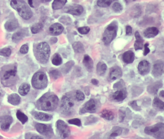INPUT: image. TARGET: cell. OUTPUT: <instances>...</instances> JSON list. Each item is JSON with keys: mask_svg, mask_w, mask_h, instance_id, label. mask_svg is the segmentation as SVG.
<instances>
[{"mask_svg": "<svg viewBox=\"0 0 164 139\" xmlns=\"http://www.w3.org/2000/svg\"><path fill=\"white\" fill-rule=\"evenodd\" d=\"M97 109V104L93 99H91L89 101L86 102L82 107L80 109L79 113L81 114L89 113H94L96 112Z\"/></svg>", "mask_w": 164, "mask_h": 139, "instance_id": "obj_11", "label": "cell"}, {"mask_svg": "<svg viewBox=\"0 0 164 139\" xmlns=\"http://www.w3.org/2000/svg\"><path fill=\"white\" fill-rule=\"evenodd\" d=\"M30 139H44L42 137L40 136H34L31 138Z\"/></svg>", "mask_w": 164, "mask_h": 139, "instance_id": "obj_51", "label": "cell"}, {"mask_svg": "<svg viewBox=\"0 0 164 139\" xmlns=\"http://www.w3.org/2000/svg\"><path fill=\"white\" fill-rule=\"evenodd\" d=\"M138 71L142 75H147L151 69V65L148 61L143 60L141 61L138 66Z\"/></svg>", "mask_w": 164, "mask_h": 139, "instance_id": "obj_15", "label": "cell"}, {"mask_svg": "<svg viewBox=\"0 0 164 139\" xmlns=\"http://www.w3.org/2000/svg\"><path fill=\"white\" fill-rule=\"evenodd\" d=\"M122 59L124 62L127 64H130L134 61L135 55L133 52L128 50L125 52L122 56Z\"/></svg>", "mask_w": 164, "mask_h": 139, "instance_id": "obj_24", "label": "cell"}, {"mask_svg": "<svg viewBox=\"0 0 164 139\" xmlns=\"http://www.w3.org/2000/svg\"><path fill=\"white\" fill-rule=\"evenodd\" d=\"M43 25L42 23H37L33 25L31 27V30L32 33L34 34L39 33L43 28Z\"/></svg>", "mask_w": 164, "mask_h": 139, "instance_id": "obj_37", "label": "cell"}, {"mask_svg": "<svg viewBox=\"0 0 164 139\" xmlns=\"http://www.w3.org/2000/svg\"><path fill=\"white\" fill-rule=\"evenodd\" d=\"M125 113L121 110H119V121L122 122L124 120L125 117Z\"/></svg>", "mask_w": 164, "mask_h": 139, "instance_id": "obj_46", "label": "cell"}, {"mask_svg": "<svg viewBox=\"0 0 164 139\" xmlns=\"http://www.w3.org/2000/svg\"><path fill=\"white\" fill-rule=\"evenodd\" d=\"M59 99L55 94L47 92L40 98L36 103L38 109L44 111H52L58 106Z\"/></svg>", "mask_w": 164, "mask_h": 139, "instance_id": "obj_2", "label": "cell"}, {"mask_svg": "<svg viewBox=\"0 0 164 139\" xmlns=\"http://www.w3.org/2000/svg\"><path fill=\"white\" fill-rule=\"evenodd\" d=\"M52 62L54 65H60L62 63V59L60 55L58 53L55 54L52 57Z\"/></svg>", "mask_w": 164, "mask_h": 139, "instance_id": "obj_36", "label": "cell"}, {"mask_svg": "<svg viewBox=\"0 0 164 139\" xmlns=\"http://www.w3.org/2000/svg\"><path fill=\"white\" fill-rule=\"evenodd\" d=\"M8 102L13 105H19L21 102V98L18 94L13 93L8 97Z\"/></svg>", "mask_w": 164, "mask_h": 139, "instance_id": "obj_27", "label": "cell"}, {"mask_svg": "<svg viewBox=\"0 0 164 139\" xmlns=\"http://www.w3.org/2000/svg\"><path fill=\"white\" fill-rule=\"evenodd\" d=\"M35 127L38 133L46 137L51 138L54 135L53 130L51 125H46L42 123H37L35 125Z\"/></svg>", "mask_w": 164, "mask_h": 139, "instance_id": "obj_10", "label": "cell"}, {"mask_svg": "<svg viewBox=\"0 0 164 139\" xmlns=\"http://www.w3.org/2000/svg\"><path fill=\"white\" fill-rule=\"evenodd\" d=\"M30 88V85L28 83H23L19 88V93L21 96H26L29 92Z\"/></svg>", "mask_w": 164, "mask_h": 139, "instance_id": "obj_30", "label": "cell"}, {"mask_svg": "<svg viewBox=\"0 0 164 139\" xmlns=\"http://www.w3.org/2000/svg\"><path fill=\"white\" fill-rule=\"evenodd\" d=\"M135 37L136 40L134 43V48L135 50L142 49L143 47V40L138 31H136L135 33Z\"/></svg>", "mask_w": 164, "mask_h": 139, "instance_id": "obj_26", "label": "cell"}, {"mask_svg": "<svg viewBox=\"0 0 164 139\" xmlns=\"http://www.w3.org/2000/svg\"><path fill=\"white\" fill-rule=\"evenodd\" d=\"M32 87L37 89H45L48 84L47 76L42 71H38L34 74L32 79Z\"/></svg>", "mask_w": 164, "mask_h": 139, "instance_id": "obj_7", "label": "cell"}, {"mask_svg": "<svg viewBox=\"0 0 164 139\" xmlns=\"http://www.w3.org/2000/svg\"><path fill=\"white\" fill-rule=\"evenodd\" d=\"M122 76V70L119 67H113L111 69L109 73V77L111 80H115L119 78Z\"/></svg>", "mask_w": 164, "mask_h": 139, "instance_id": "obj_20", "label": "cell"}, {"mask_svg": "<svg viewBox=\"0 0 164 139\" xmlns=\"http://www.w3.org/2000/svg\"><path fill=\"white\" fill-rule=\"evenodd\" d=\"M28 34V28H23L15 33L12 37V40L13 42L18 43L24 38L27 36Z\"/></svg>", "mask_w": 164, "mask_h": 139, "instance_id": "obj_14", "label": "cell"}, {"mask_svg": "<svg viewBox=\"0 0 164 139\" xmlns=\"http://www.w3.org/2000/svg\"><path fill=\"white\" fill-rule=\"evenodd\" d=\"M56 130L61 138L64 139L70 134V130L69 126L62 120H58L56 123Z\"/></svg>", "mask_w": 164, "mask_h": 139, "instance_id": "obj_9", "label": "cell"}, {"mask_svg": "<svg viewBox=\"0 0 164 139\" xmlns=\"http://www.w3.org/2000/svg\"><path fill=\"white\" fill-rule=\"evenodd\" d=\"M11 54V50L9 48H4L0 49V56L8 57Z\"/></svg>", "mask_w": 164, "mask_h": 139, "instance_id": "obj_40", "label": "cell"}, {"mask_svg": "<svg viewBox=\"0 0 164 139\" xmlns=\"http://www.w3.org/2000/svg\"><path fill=\"white\" fill-rule=\"evenodd\" d=\"M164 70V62L161 60L156 61L153 65L152 75L155 77H159L162 75Z\"/></svg>", "mask_w": 164, "mask_h": 139, "instance_id": "obj_13", "label": "cell"}, {"mask_svg": "<svg viewBox=\"0 0 164 139\" xmlns=\"http://www.w3.org/2000/svg\"><path fill=\"white\" fill-rule=\"evenodd\" d=\"M28 46H27L26 44H24V45H23L21 47L20 49V52L21 53V54H27V53L28 52Z\"/></svg>", "mask_w": 164, "mask_h": 139, "instance_id": "obj_45", "label": "cell"}, {"mask_svg": "<svg viewBox=\"0 0 164 139\" xmlns=\"http://www.w3.org/2000/svg\"><path fill=\"white\" fill-rule=\"evenodd\" d=\"M2 139V138L1 136H0V139Z\"/></svg>", "mask_w": 164, "mask_h": 139, "instance_id": "obj_54", "label": "cell"}, {"mask_svg": "<svg viewBox=\"0 0 164 139\" xmlns=\"http://www.w3.org/2000/svg\"><path fill=\"white\" fill-rule=\"evenodd\" d=\"M126 35H130L132 33V27L130 26H127L126 28Z\"/></svg>", "mask_w": 164, "mask_h": 139, "instance_id": "obj_49", "label": "cell"}, {"mask_svg": "<svg viewBox=\"0 0 164 139\" xmlns=\"http://www.w3.org/2000/svg\"><path fill=\"white\" fill-rule=\"evenodd\" d=\"M28 4H29V5H30V7H32V8H34V6L33 5L32 1H28Z\"/></svg>", "mask_w": 164, "mask_h": 139, "instance_id": "obj_52", "label": "cell"}, {"mask_svg": "<svg viewBox=\"0 0 164 139\" xmlns=\"http://www.w3.org/2000/svg\"><path fill=\"white\" fill-rule=\"evenodd\" d=\"M13 121V118L11 116H5L2 117L0 119L2 130L4 131H8Z\"/></svg>", "mask_w": 164, "mask_h": 139, "instance_id": "obj_16", "label": "cell"}, {"mask_svg": "<svg viewBox=\"0 0 164 139\" xmlns=\"http://www.w3.org/2000/svg\"><path fill=\"white\" fill-rule=\"evenodd\" d=\"M144 133L156 139H164V124L158 123L145 127Z\"/></svg>", "mask_w": 164, "mask_h": 139, "instance_id": "obj_6", "label": "cell"}, {"mask_svg": "<svg viewBox=\"0 0 164 139\" xmlns=\"http://www.w3.org/2000/svg\"><path fill=\"white\" fill-rule=\"evenodd\" d=\"M76 98L78 101H83L85 99V95L82 91L77 90L76 93Z\"/></svg>", "mask_w": 164, "mask_h": 139, "instance_id": "obj_44", "label": "cell"}, {"mask_svg": "<svg viewBox=\"0 0 164 139\" xmlns=\"http://www.w3.org/2000/svg\"><path fill=\"white\" fill-rule=\"evenodd\" d=\"M162 84L161 82H157L154 83L153 84L151 85L148 87V92L150 93L156 94L157 92V90L160 88L162 87Z\"/></svg>", "mask_w": 164, "mask_h": 139, "instance_id": "obj_31", "label": "cell"}, {"mask_svg": "<svg viewBox=\"0 0 164 139\" xmlns=\"http://www.w3.org/2000/svg\"><path fill=\"white\" fill-rule=\"evenodd\" d=\"M84 9L82 5L77 4H74L69 5L65 8L64 11L65 13L75 16H79L82 14Z\"/></svg>", "mask_w": 164, "mask_h": 139, "instance_id": "obj_12", "label": "cell"}, {"mask_svg": "<svg viewBox=\"0 0 164 139\" xmlns=\"http://www.w3.org/2000/svg\"><path fill=\"white\" fill-rule=\"evenodd\" d=\"M11 6L13 9L18 11L21 18L28 20L32 16V12L28 5L24 1H12Z\"/></svg>", "mask_w": 164, "mask_h": 139, "instance_id": "obj_4", "label": "cell"}, {"mask_svg": "<svg viewBox=\"0 0 164 139\" xmlns=\"http://www.w3.org/2000/svg\"><path fill=\"white\" fill-rule=\"evenodd\" d=\"M50 75L52 79H57L61 76V75L59 71L57 70H53L50 71Z\"/></svg>", "mask_w": 164, "mask_h": 139, "instance_id": "obj_41", "label": "cell"}, {"mask_svg": "<svg viewBox=\"0 0 164 139\" xmlns=\"http://www.w3.org/2000/svg\"><path fill=\"white\" fill-rule=\"evenodd\" d=\"M79 33L81 34H87L90 31V28L87 26L85 27H79L78 29Z\"/></svg>", "mask_w": 164, "mask_h": 139, "instance_id": "obj_42", "label": "cell"}, {"mask_svg": "<svg viewBox=\"0 0 164 139\" xmlns=\"http://www.w3.org/2000/svg\"><path fill=\"white\" fill-rule=\"evenodd\" d=\"M64 27L62 25L58 23L53 24L49 27V32L52 35H59L64 30Z\"/></svg>", "mask_w": 164, "mask_h": 139, "instance_id": "obj_21", "label": "cell"}, {"mask_svg": "<svg viewBox=\"0 0 164 139\" xmlns=\"http://www.w3.org/2000/svg\"><path fill=\"white\" fill-rule=\"evenodd\" d=\"M68 122L69 124L76 125L78 127H80L82 126V122L79 118H73V119H70L68 121Z\"/></svg>", "mask_w": 164, "mask_h": 139, "instance_id": "obj_43", "label": "cell"}, {"mask_svg": "<svg viewBox=\"0 0 164 139\" xmlns=\"http://www.w3.org/2000/svg\"><path fill=\"white\" fill-rule=\"evenodd\" d=\"M107 69L106 65L103 61H100L97 65V73L100 76H103L106 73Z\"/></svg>", "mask_w": 164, "mask_h": 139, "instance_id": "obj_29", "label": "cell"}, {"mask_svg": "<svg viewBox=\"0 0 164 139\" xmlns=\"http://www.w3.org/2000/svg\"><path fill=\"white\" fill-rule=\"evenodd\" d=\"M160 96L161 97H162V98H164V91H163V90H162V91H161L160 93Z\"/></svg>", "mask_w": 164, "mask_h": 139, "instance_id": "obj_53", "label": "cell"}, {"mask_svg": "<svg viewBox=\"0 0 164 139\" xmlns=\"http://www.w3.org/2000/svg\"><path fill=\"white\" fill-rule=\"evenodd\" d=\"M112 9L115 13H119L123 10V6L119 2H115L112 5Z\"/></svg>", "mask_w": 164, "mask_h": 139, "instance_id": "obj_39", "label": "cell"}, {"mask_svg": "<svg viewBox=\"0 0 164 139\" xmlns=\"http://www.w3.org/2000/svg\"><path fill=\"white\" fill-rule=\"evenodd\" d=\"M122 130L121 127L116 126L113 127L111 130L108 135L106 136V139H114V138L120 136L122 133Z\"/></svg>", "mask_w": 164, "mask_h": 139, "instance_id": "obj_25", "label": "cell"}, {"mask_svg": "<svg viewBox=\"0 0 164 139\" xmlns=\"http://www.w3.org/2000/svg\"><path fill=\"white\" fill-rule=\"evenodd\" d=\"M72 47L75 52L79 53V54H82L84 52V46L82 43L79 42H74L73 44H72Z\"/></svg>", "mask_w": 164, "mask_h": 139, "instance_id": "obj_32", "label": "cell"}, {"mask_svg": "<svg viewBox=\"0 0 164 139\" xmlns=\"http://www.w3.org/2000/svg\"><path fill=\"white\" fill-rule=\"evenodd\" d=\"M0 80L5 87L14 85L18 80L16 64L14 63L2 67L0 70Z\"/></svg>", "mask_w": 164, "mask_h": 139, "instance_id": "obj_1", "label": "cell"}, {"mask_svg": "<svg viewBox=\"0 0 164 139\" xmlns=\"http://www.w3.org/2000/svg\"><path fill=\"white\" fill-rule=\"evenodd\" d=\"M16 117L22 124H25L28 121V117L20 110H18L16 113Z\"/></svg>", "mask_w": 164, "mask_h": 139, "instance_id": "obj_33", "label": "cell"}, {"mask_svg": "<svg viewBox=\"0 0 164 139\" xmlns=\"http://www.w3.org/2000/svg\"><path fill=\"white\" fill-rule=\"evenodd\" d=\"M152 104H153V106H154V107H155L156 108H157V109L162 110V111H163V110H164V102H163V101H161V99H159L157 98V97H156V98L154 99Z\"/></svg>", "mask_w": 164, "mask_h": 139, "instance_id": "obj_35", "label": "cell"}, {"mask_svg": "<svg viewBox=\"0 0 164 139\" xmlns=\"http://www.w3.org/2000/svg\"><path fill=\"white\" fill-rule=\"evenodd\" d=\"M91 82L94 85H98V84H99V81L97 80L96 79H92Z\"/></svg>", "mask_w": 164, "mask_h": 139, "instance_id": "obj_50", "label": "cell"}, {"mask_svg": "<svg viewBox=\"0 0 164 139\" xmlns=\"http://www.w3.org/2000/svg\"><path fill=\"white\" fill-rule=\"evenodd\" d=\"M113 2V1H110V0H107V1H100L99 0L97 2V5L100 7H107L109 6Z\"/></svg>", "mask_w": 164, "mask_h": 139, "instance_id": "obj_38", "label": "cell"}, {"mask_svg": "<svg viewBox=\"0 0 164 139\" xmlns=\"http://www.w3.org/2000/svg\"><path fill=\"white\" fill-rule=\"evenodd\" d=\"M114 113L111 110L104 109L100 113V116L108 121H111L114 118Z\"/></svg>", "mask_w": 164, "mask_h": 139, "instance_id": "obj_28", "label": "cell"}, {"mask_svg": "<svg viewBox=\"0 0 164 139\" xmlns=\"http://www.w3.org/2000/svg\"><path fill=\"white\" fill-rule=\"evenodd\" d=\"M159 33V30L156 27H150L146 29L143 32L144 36L147 38L155 37Z\"/></svg>", "mask_w": 164, "mask_h": 139, "instance_id": "obj_22", "label": "cell"}, {"mask_svg": "<svg viewBox=\"0 0 164 139\" xmlns=\"http://www.w3.org/2000/svg\"><path fill=\"white\" fill-rule=\"evenodd\" d=\"M74 105L73 99L69 96L64 95L61 101V111L64 115H71L74 112Z\"/></svg>", "mask_w": 164, "mask_h": 139, "instance_id": "obj_8", "label": "cell"}, {"mask_svg": "<svg viewBox=\"0 0 164 139\" xmlns=\"http://www.w3.org/2000/svg\"><path fill=\"white\" fill-rule=\"evenodd\" d=\"M34 52L35 57L38 62L42 64H45L48 62L51 53L50 47L48 43L41 42L36 44Z\"/></svg>", "mask_w": 164, "mask_h": 139, "instance_id": "obj_3", "label": "cell"}, {"mask_svg": "<svg viewBox=\"0 0 164 139\" xmlns=\"http://www.w3.org/2000/svg\"><path fill=\"white\" fill-rule=\"evenodd\" d=\"M129 105L131 106L132 107L133 109H134V110H139L138 108H139L137 104L136 103V101H132V102H130L129 103Z\"/></svg>", "mask_w": 164, "mask_h": 139, "instance_id": "obj_48", "label": "cell"}, {"mask_svg": "<svg viewBox=\"0 0 164 139\" xmlns=\"http://www.w3.org/2000/svg\"><path fill=\"white\" fill-rule=\"evenodd\" d=\"M32 115L34 118L38 120L42 121H49L52 118V115L44 113L38 112L34 111L32 113Z\"/></svg>", "mask_w": 164, "mask_h": 139, "instance_id": "obj_18", "label": "cell"}, {"mask_svg": "<svg viewBox=\"0 0 164 139\" xmlns=\"http://www.w3.org/2000/svg\"><path fill=\"white\" fill-rule=\"evenodd\" d=\"M127 92L125 89H120L115 91L112 96V99L115 102H121L127 98Z\"/></svg>", "mask_w": 164, "mask_h": 139, "instance_id": "obj_17", "label": "cell"}, {"mask_svg": "<svg viewBox=\"0 0 164 139\" xmlns=\"http://www.w3.org/2000/svg\"><path fill=\"white\" fill-rule=\"evenodd\" d=\"M67 2V1H54L52 4L53 9H60L64 6Z\"/></svg>", "mask_w": 164, "mask_h": 139, "instance_id": "obj_34", "label": "cell"}, {"mask_svg": "<svg viewBox=\"0 0 164 139\" xmlns=\"http://www.w3.org/2000/svg\"><path fill=\"white\" fill-rule=\"evenodd\" d=\"M149 44L148 43H147L146 44H144V53H143V55L144 56H146L148 53H149L150 52V49L148 48V46H149Z\"/></svg>", "mask_w": 164, "mask_h": 139, "instance_id": "obj_47", "label": "cell"}, {"mask_svg": "<svg viewBox=\"0 0 164 139\" xmlns=\"http://www.w3.org/2000/svg\"><path fill=\"white\" fill-rule=\"evenodd\" d=\"M118 30V24L116 21H114L107 26L102 35V41L105 45L108 46L115 38Z\"/></svg>", "mask_w": 164, "mask_h": 139, "instance_id": "obj_5", "label": "cell"}, {"mask_svg": "<svg viewBox=\"0 0 164 139\" xmlns=\"http://www.w3.org/2000/svg\"><path fill=\"white\" fill-rule=\"evenodd\" d=\"M19 26L18 22L16 19H11L8 20L5 24V28L7 32H12L14 31Z\"/></svg>", "mask_w": 164, "mask_h": 139, "instance_id": "obj_19", "label": "cell"}, {"mask_svg": "<svg viewBox=\"0 0 164 139\" xmlns=\"http://www.w3.org/2000/svg\"><path fill=\"white\" fill-rule=\"evenodd\" d=\"M83 64L88 71L92 72L93 71V61L89 55H84V58L83 60Z\"/></svg>", "mask_w": 164, "mask_h": 139, "instance_id": "obj_23", "label": "cell"}]
</instances>
